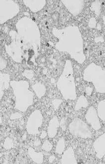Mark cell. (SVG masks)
Returning a JSON list of instances; mask_svg holds the SVG:
<instances>
[{"instance_id":"cell-1","label":"cell","mask_w":105,"mask_h":164,"mask_svg":"<svg viewBox=\"0 0 105 164\" xmlns=\"http://www.w3.org/2000/svg\"><path fill=\"white\" fill-rule=\"evenodd\" d=\"M58 31L62 34L58 32L55 35L59 39L56 47L61 46V48L58 50L69 53L71 58L78 63H82L85 56L83 54L82 39L78 27L70 26L59 30Z\"/></svg>"},{"instance_id":"cell-2","label":"cell","mask_w":105,"mask_h":164,"mask_svg":"<svg viewBox=\"0 0 105 164\" xmlns=\"http://www.w3.org/2000/svg\"><path fill=\"white\" fill-rule=\"evenodd\" d=\"M11 85L15 96V108L20 111H26L33 103V93L29 90L28 83L25 81H13Z\"/></svg>"},{"instance_id":"cell-3","label":"cell","mask_w":105,"mask_h":164,"mask_svg":"<svg viewBox=\"0 0 105 164\" xmlns=\"http://www.w3.org/2000/svg\"><path fill=\"white\" fill-rule=\"evenodd\" d=\"M63 72L57 82V87L66 100H75L77 92L71 62L68 60Z\"/></svg>"},{"instance_id":"cell-4","label":"cell","mask_w":105,"mask_h":164,"mask_svg":"<svg viewBox=\"0 0 105 164\" xmlns=\"http://www.w3.org/2000/svg\"><path fill=\"white\" fill-rule=\"evenodd\" d=\"M83 79L85 81L91 82L96 92L105 93V70L94 63H91L84 70Z\"/></svg>"},{"instance_id":"cell-5","label":"cell","mask_w":105,"mask_h":164,"mask_svg":"<svg viewBox=\"0 0 105 164\" xmlns=\"http://www.w3.org/2000/svg\"><path fill=\"white\" fill-rule=\"evenodd\" d=\"M69 131L72 136L82 139H90L92 136L88 126L78 118L74 119L70 123Z\"/></svg>"},{"instance_id":"cell-6","label":"cell","mask_w":105,"mask_h":164,"mask_svg":"<svg viewBox=\"0 0 105 164\" xmlns=\"http://www.w3.org/2000/svg\"><path fill=\"white\" fill-rule=\"evenodd\" d=\"M43 117L39 110H35L29 117L26 126L28 134L36 135L39 134V128L42 126Z\"/></svg>"},{"instance_id":"cell-7","label":"cell","mask_w":105,"mask_h":164,"mask_svg":"<svg viewBox=\"0 0 105 164\" xmlns=\"http://www.w3.org/2000/svg\"><path fill=\"white\" fill-rule=\"evenodd\" d=\"M85 117L87 122L91 126L93 129L95 131H98L101 128L100 121L98 115L97 111L94 107H89Z\"/></svg>"},{"instance_id":"cell-8","label":"cell","mask_w":105,"mask_h":164,"mask_svg":"<svg viewBox=\"0 0 105 164\" xmlns=\"http://www.w3.org/2000/svg\"><path fill=\"white\" fill-rule=\"evenodd\" d=\"M93 147L96 156L99 159H101L105 155V134L101 135L95 140Z\"/></svg>"},{"instance_id":"cell-9","label":"cell","mask_w":105,"mask_h":164,"mask_svg":"<svg viewBox=\"0 0 105 164\" xmlns=\"http://www.w3.org/2000/svg\"><path fill=\"white\" fill-rule=\"evenodd\" d=\"M61 163L62 164H77L74 151L71 147L68 148L63 152L61 158Z\"/></svg>"},{"instance_id":"cell-10","label":"cell","mask_w":105,"mask_h":164,"mask_svg":"<svg viewBox=\"0 0 105 164\" xmlns=\"http://www.w3.org/2000/svg\"><path fill=\"white\" fill-rule=\"evenodd\" d=\"M59 120L56 116H55L50 121L48 127L47 133L50 138H54L57 134L58 129L59 127Z\"/></svg>"},{"instance_id":"cell-11","label":"cell","mask_w":105,"mask_h":164,"mask_svg":"<svg viewBox=\"0 0 105 164\" xmlns=\"http://www.w3.org/2000/svg\"><path fill=\"white\" fill-rule=\"evenodd\" d=\"M28 154L32 160L36 164H41L43 162L44 155L42 152H37L31 147L28 148Z\"/></svg>"},{"instance_id":"cell-12","label":"cell","mask_w":105,"mask_h":164,"mask_svg":"<svg viewBox=\"0 0 105 164\" xmlns=\"http://www.w3.org/2000/svg\"><path fill=\"white\" fill-rule=\"evenodd\" d=\"M9 77L8 74H1V100L3 95L4 90L9 87Z\"/></svg>"},{"instance_id":"cell-13","label":"cell","mask_w":105,"mask_h":164,"mask_svg":"<svg viewBox=\"0 0 105 164\" xmlns=\"http://www.w3.org/2000/svg\"><path fill=\"white\" fill-rule=\"evenodd\" d=\"M33 90H34L35 92L36 93L37 96L38 98H42L45 95L46 92V87L42 83H37L33 85L32 86Z\"/></svg>"},{"instance_id":"cell-14","label":"cell","mask_w":105,"mask_h":164,"mask_svg":"<svg viewBox=\"0 0 105 164\" xmlns=\"http://www.w3.org/2000/svg\"><path fill=\"white\" fill-rule=\"evenodd\" d=\"M97 111L99 118L105 122V99L98 103Z\"/></svg>"},{"instance_id":"cell-15","label":"cell","mask_w":105,"mask_h":164,"mask_svg":"<svg viewBox=\"0 0 105 164\" xmlns=\"http://www.w3.org/2000/svg\"><path fill=\"white\" fill-rule=\"evenodd\" d=\"M88 105V102L87 98L83 95H81L78 98L77 102L75 105V110L76 111H78L82 108L87 107Z\"/></svg>"},{"instance_id":"cell-16","label":"cell","mask_w":105,"mask_h":164,"mask_svg":"<svg viewBox=\"0 0 105 164\" xmlns=\"http://www.w3.org/2000/svg\"><path fill=\"white\" fill-rule=\"evenodd\" d=\"M65 140L63 137H61L57 142L56 147V152L61 155L63 154L65 149Z\"/></svg>"},{"instance_id":"cell-17","label":"cell","mask_w":105,"mask_h":164,"mask_svg":"<svg viewBox=\"0 0 105 164\" xmlns=\"http://www.w3.org/2000/svg\"><path fill=\"white\" fill-rule=\"evenodd\" d=\"M3 147L6 149H11L14 147L13 140L10 137H7L4 142Z\"/></svg>"},{"instance_id":"cell-18","label":"cell","mask_w":105,"mask_h":164,"mask_svg":"<svg viewBox=\"0 0 105 164\" xmlns=\"http://www.w3.org/2000/svg\"><path fill=\"white\" fill-rule=\"evenodd\" d=\"M52 144L48 140H45L42 146V149L46 152H50L52 149Z\"/></svg>"},{"instance_id":"cell-19","label":"cell","mask_w":105,"mask_h":164,"mask_svg":"<svg viewBox=\"0 0 105 164\" xmlns=\"http://www.w3.org/2000/svg\"><path fill=\"white\" fill-rule=\"evenodd\" d=\"M23 117V115L18 113H12L10 117L11 120H15V119H19Z\"/></svg>"},{"instance_id":"cell-20","label":"cell","mask_w":105,"mask_h":164,"mask_svg":"<svg viewBox=\"0 0 105 164\" xmlns=\"http://www.w3.org/2000/svg\"><path fill=\"white\" fill-rule=\"evenodd\" d=\"M66 120L65 118H63L61 121V126L62 127V129L63 131H65L66 129Z\"/></svg>"},{"instance_id":"cell-21","label":"cell","mask_w":105,"mask_h":164,"mask_svg":"<svg viewBox=\"0 0 105 164\" xmlns=\"http://www.w3.org/2000/svg\"><path fill=\"white\" fill-rule=\"evenodd\" d=\"M56 103H55V102H53V104H54V106L55 108V109H57L58 108V106L60 105L61 102H62V100H54Z\"/></svg>"},{"instance_id":"cell-22","label":"cell","mask_w":105,"mask_h":164,"mask_svg":"<svg viewBox=\"0 0 105 164\" xmlns=\"http://www.w3.org/2000/svg\"><path fill=\"white\" fill-rule=\"evenodd\" d=\"M86 93L88 95H90L91 94L92 92V89L90 87H86Z\"/></svg>"},{"instance_id":"cell-23","label":"cell","mask_w":105,"mask_h":164,"mask_svg":"<svg viewBox=\"0 0 105 164\" xmlns=\"http://www.w3.org/2000/svg\"><path fill=\"white\" fill-rule=\"evenodd\" d=\"M47 136V133L45 131H42V133L40 135V138L41 139H43L45 137H46Z\"/></svg>"},{"instance_id":"cell-24","label":"cell","mask_w":105,"mask_h":164,"mask_svg":"<svg viewBox=\"0 0 105 164\" xmlns=\"http://www.w3.org/2000/svg\"><path fill=\"white\" fill-rule=\"evenodd\" d=\"M56 158L55 157L54 155H52L50 157L49 159V162L50 163H52L55 160Z\"/></svg>"},{"instance_id":"cell-25","label":"cell","mask_w":105,"mask_h":164,"mask_svg":"<svg viewBox=\"0 0 105 164\" xmlns=\"http://www.w3.org/2000/svg\"><path fill=\"white\" fill-rule=\"evenodd\" d=\"M34 145L35 146H39L41 144V142L39 139H37L34 142Z\"/></svg>"}]
</instances>
